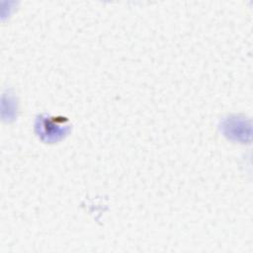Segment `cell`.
Returning <instances> with one entry per match:
<instances>
[{"mask_svg": "<svg viewBox=\"0 0 253 253\" xmlns=\"http://www.w3.org/2000/svg\"><path fill=\"white\" fill-rule=\"evenodd\" d=\"M70 130L69 121L64 117L40 116L36 122V131L45 142H56Z\"/></svg>", "mask_w": 253, "mask_h": 253, "instance_id": "cell-1", "label": "cell"}]
</instances>
